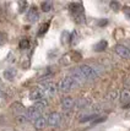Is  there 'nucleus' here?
I'll list each match as a JSON object with an SVG mask.
<instances>
[{"label": "nucleus", "mask_w": 130, "mask_h": 131, "mask_svg": "<svg viewBox=\"0 0 130 131\" xmlns=\"http://www.w3.org/2000/svg\"><path fill=\"white\" fill-rule=\"evenodd\" d=\"M69 10H70V14L73 15L76 23L85 22L86 17H85V12H84V6H82L81 3H71L69 5Z\"/></svg>", "instance_id": "1"}, {"label": "nucleus", "mask_w": 130, "mask_h": 131, "mask_svg": "<svg viewBox=\"0 0 130 131\" xmlns=\"http://www.w3.org/2000/svg\"><path fill=\"white\" fill-rule=\"evenodd\" d=\"M36 88L41 92V94L43 96V98L53 97L57 93V86L54 83H52V82H43L39 86H37Z\"/></svg>", "instance_id": "2"}, {"label": "nucleus", "mask_w": 130, "mask_h": 131, "mask_svg": "<svg viewBox=\"0 0 130 131\" xmlns=\"http://www.w3.org/2000/svg\"><path fill=\"white\" fill-rule=\"evenodd\" d=\"M77 70H79V72L82 75V77L85 80H93L98 75L96 70L92 66H90V65H81L80 68H77Z\"/></svg>", "instance_id": "3"}, {"label": "nucleus", "mask_w": 130, "mask_h": 131, "mask_svg": "<svg viewBox=\"0 0 130 131\" xmlns=\"http://www.w3.org/2000/svg\"><path fill=\"white\" fill-rule=\"evenodd\" d=\"M76 85H77V82L75 81V79H74L73 76H68V77L63 79V81L59 83V90L62 92H69L74 86H76Z\"/></svg>", "instance_id": "4"}, {"label": "nucleus", "mask_w": 130, "mask_h": 131, "mask_svg": "<svg viewBox=\"0 0 130 131\" xmlns=\"http://www.w3.org/2000/svg\"><path fill=\"white\" fill-rule=\"evenodd\" d=\"M114 50H115V53H117L120 58H123V59H130V49L128 47L118 44V46H115Z\"/></svg>", "instance_id": "5"}, {"label": "nucleus", "mask_w": 130, "mask_h": 131, "mask_svg": "<svg viewBox=\"0 0 130 131\" xmlns=\"http://www.w3.org/2000/svg\"><path fill=\"white\" fill-rule=\"evenodd\" d=\"M39 17V14H38V9L37 6H31L29 10L27 11V21L28 22H36Z\"/></svg>", "instance_id": "6"}, {"label": "nucleus", "mask_w": 130, "mask_h": 131, "mask_svg": "<svg viewBox=\"0 0 130 131\" xmlns=\"http://www.w3.org/2000/svg\"><path fill=\"white\" fill-rule=\"evenodd\" d=\"M38 118H41L39 110L36 108L34 105L31 107V108H28V110H27V120H34V121H36Z\"/></svg>", "instance_id": "7"}, {"label": "nucleus", "mask_w": 130, "mask_h": 131, "mask_svg": "<svg viewBox=\"0 0 130 131\" xmlns=\"http://www.w3.org/2000/svg\"><path fill=\"white\" fill-rule=\"evenodd\" d=\"M62 105H63V109H64V110H69V109H71L74 105H75V101H74V98H71V97H65V98H63Z\"/></svg>", "instance_id": "8"}, {"label": "nucleus", "mask_w": 130, "mask_h": 131, "mask_svg": "<svg viewBox=\"0 0 130 131\" xmlns=\"http://www.w3.org/2000/svg\"><path fill=\"white\" fill-rule=\"evenodd\" d=\"M59 123H60V115L58 113H52L48 116V124L51 126H57L59 125Z\"/></svg>", "instance_id": "9"}, {"label": "nucleus", "mask_w": 130, "mask_h": 131, "mask_svg": "<svg viewBox=\"0 0 130 131\" xmlns=\"http://www.w3.org/2000/svg\"><path fill=\"white\" fill-rule=\"evenodd\" d=\"M48 124V119H45L43 116H41L38 119L34 121V127L37 129V130H42V129H44L45 125Z\"/></svg>", "instance_id": "10"}, {"label": "nucleus", "mask_w": 130, "mask_h": 131, "mask_svg": "<svg viewBox=\"0 0 130 131\" xmlns=\"http://www.w3.org/2000/svg\"><path fill=\"white\" fill-rule=\"evenodd\" d=\"M16 70L15 69H7V70H5L4 71V77H5L6 80L11 81L15 79V76H16Z\"/></svg>", "instance_id": "11"}, {"label": "nucleus", "mask_w": 130, "mask_h": 131, "mask_svg": "<svg viewBox=\"0 0 130 131\" xmlns=\"http://www.w3.org/2000/svg\"><path fill=\"white\" fill-rule=\"evenodd\" d=\"M120 101L123 103L130 101V90L125 88V90H123V91L120 92Z\"/></svg>", "instance_id": "12"}, {"label": "nucleus", "mask_w": 130, "mask_h": 131, "mask_svg": "<svg viewBox=\"0 0 130 131\" xmlns=\"http://www.w3.org/2000/svg\"><path fill=\"white\" fill-rule=\"evenodd\" d=\"M107 46H108L107 40L102 39V40H99L97 44H95V50L96 51H102V50H104V49L107 48Z\"/></svg>", "instance_id": "13"}, {"label": "nucleus", "mask_w": 130, "mask_h": 131, "mask_svg": "<svg viewBox=\"0 0 130 131\" xmlns=\"http://www.w3.org/2000/svg\"><path fill=\"white\" fill-rule=\"evenodd\" d=\"M88 104H90V101L87 98H80L79 101L75 103L76 108H85L86 105H88Z\"/></svg>", "instance_id": "14"}, {"label": "nucleus", "mask_w": 130, "mask_h": 131, "mask_svg": "<svg viewBox=\"0 0 130 131\" xmlns=\"http://www.w3.org/2000/svg\"><path fill=\"white\" fill-rule=\"evenodd\" d=\"M41 7H42V11L43 12H49L53 9V4L51 1H43L41 4Z\"/></svg>", "instance_id": "15"}, {"label": "nucleus", "mask_w": 130, "mask_h": 131, "mask_svg": "<svg viewBox=\"0 0 130 131\" xmlns=\"http://www.w3.org/2000/svg\"><path fill=\"white\" fill-rule=\"evenodd\" d=\"M34 107H36V108H37L41 113H42V112L45 109V107H47V102H45L44 99H43V101H38V102H36Z\"/></svg>", "instance_id": "16"}, {"label": "nucleus", "mask_w": 130, "mask_h": 131, "mask_svg": "<svg viewBox=\"0 0 130 131\" xmlns=\"http://www.w3.org/2000/svg\"><path fill=\"white\" fill-rule=\"evenodd\" d=\"M18 47H20V49H22V50H25V49H28L29 40L27 39V38H22V39L20 40V44H18Z\"/></svg>", "instance_id": "17"}, {"label": "nucleus", "mask_w": 130, "mask_h": 131, "mask_svg": "<svg viewBox=\"0 0 130 131\" xmlns=\"http://www.w3.org/2000/svg\"><path fill=\"white\" fill-rule=\"evenodd\" d=\"M48 28H49V22L47 23H43L42 26L39 27V31H38V36H43V34L48 31Z\"/></svg>", "instance_id": "18"}, {"label": "nucleus", "mask_w": 130, "mask_h": 131, "mask_svg": "<svg viewBox=\"0 0 130 131\" xmlns=\"http://www.w3.org/2000/svg\"><path fill=\"white\" fill-rule=\"evenodd\" d=\"M27 6H28V4H27V1H20L18 3V11L21 12H25V10L27 9Z\"/></svg>", "instance_id": "19"}, {"label": "nucleus", "mask_w": 130, "mask_h": 131, "mask_svg": "<svg viewBox=\"0 0 130 131\" xmlns=\"http://www.w3.org/2000/svg\"><path fill=\"white\" fill-rule=\"evenodd\" d=\"M115 98H117V92H111V93L107 96V101H109V102H114Z\"/></svg>", "instance_id": "20"}, {"label": "nucleus", "mask_w": 130, "mask_h": 131, "mask_svg": "<svg viewBox=\"0 0 130 131\" xmlns=\"http://www.w3.org/2000/svg\"><path fill=\"white\" fill-rule=\"evenodd\" d=\"M109 5H111V7H112L113 10H115V11H118L119 9H120V4H119L118 1H112Z\"/></svg>", "instance_id": "21"}, {"label": "nucleus", "mask_w": 130, "mask_h": 131, "mask_svg": "<svg viewBox=\"0 0 130 131\" xmlns=\"http://www.w3.org/2000/svg\"><path fill=\"white\" fill-rule=\"evenodd\" d=\"M124 14H125V16L128 17V18H130V7L129 6H124Z\"/></svg>", "instance_id": "22"}, {"label": "nucleus", "mask_w": 130, "mask_h": 131, "mask_svg": "<svg viewBox=\"0 0 130 131\" xmlns=\"http://www.w3.org/2000/svg\"><path fill=\"white\" fill-rule=\"evenodd\" d=\"M107 23H108L107 20H102V21H99V22H98V26H106Z\"/></svg>", "instance_id": "23"}, {"label": "nucleus", "mask_w": 130, "mask_h": 131, "mask_svg": "<svg viewBox=\"0 0 130 131\" xmlns=\"http://www.w3.org/2000/svg\"><path fill=\"white\" fill-rule=\"evenodd\" d=\"M4 42H5V36L3 33H0V44H3Z\"/></svg>", "instance_id": "24"}, {"label": "nucleus", "mask_w": 130, "mask_h": 131, "mask_svg": "<svg viewBox=\"0 0 130 131\" xmlns=\"http://www.w3.org/2000/svg\"><path fill=\"white\" fill-rule=\"evenodd\" d=\"M130 108V103H129V104H125V105H124V109H129Z\"/></svg>", "instance_id": "25"}, {"label": "nucleus", "mask_w": 130, "mask_h": 131, "mask_svg": "<svg viewBox=\"0 0 130 131\" xmlns=\"http://www.w3.org/2000/svg\"><path fill=\"white\" fill-rule=\"evenodd\" d=\"M128 46H129V47H128V48H129V49H130V39L128 40Z\"/></svg>", "instance_id": "26"}]
</instances>
